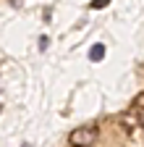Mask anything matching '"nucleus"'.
<instances>
[{
  "instance_id": "f257e3e1",
  "label": "nucleus",
  "mask_w": 144,
  "mask_h": 147,
  "mask_svg": "<svg viewBox=\"0 0 144 147\" xmlns=\"http://www.w3.org/2000/svg\"><path fill=\"white\" fill-rule=\"evenodd\" d=\"M97 139V129L94 126H79L74 129V131L68 134V144L71 147H89V144H94Z\"/></svg>"
},
{
  "instance_id": "f03ea898",
  "label": "nucleus",
  "mask_w": 144,
  "mask_h": 147,
  "mask_svg": "<svg viewBox=\"0 0 144 147\" xmlns=\"http://www.w3.org/2000/svg\"><path fill=\"white\" fill-rule=\"evenodd\" d=\"M102 58H105V45H100V42H97L92 50H89V61H92V63H100Z\"/></svg>"
},
{
  "instance_id": "7ed1b4c3",
  "label": "nucleus",
  "mask_w": 144,
  "mask_h": 147,
  "mask_svg": "<svg viewBox=\"0 0 144 147\" xmlns=\"http://www.w3.org/2000/svg\"><path fill=\"white\" fill-rule=\"evenodd\" d=\"M107 3H110V0H94V3H92V5H94V8H105Z\"/></svg>"
},
{
  "instance_id": "20e7f679",
  "label": "nucleus",
  "mask_w": 144,
  "mask_h": 147,
  "mask_svg": "<svg viewBox=\"0 0 144 147\" xmlns=\"http://www.w3.org/2000/svg\"><path fill=\"white\" fill-rule=\"evenodd\" d=\"M139 123H141V129H144V110H139Z\"/></svg>"
},
{
  "instance_id": "39448f33",
  "label": "nucleus",
  "mask_w": 144,
  "mask_h": 147,
  "mask_svg": "<svg viewBox=\"0 0 144 147\" xmlns=\"http://www.w3.org/2000/svg\"><path fill=\"white\" fill-rule=\"evenodd\" d=\"M21 147H31V144H21Z\"/></svg>"
}]
</instances>
